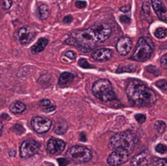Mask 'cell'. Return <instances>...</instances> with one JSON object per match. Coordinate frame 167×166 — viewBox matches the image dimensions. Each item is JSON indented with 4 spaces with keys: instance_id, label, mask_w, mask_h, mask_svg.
Returning <instances> with one entry per match:
<instances>
[{
    "instance_id": "1",
    "label": "cell",
    "mask_w": 167,
    "mask_h": 166,
    "mask_svg": "<svg viewBox=\"0 0 167 166\" xmlns=\"http://www.w3.org/2000/svg\"><path fill=\"white\" fill-rule=\"evenodd\" d=\"M112 34L110 25L106 23L94 25L83 30L75 31L73 33V38L75 40V45L84 52L93 50L100 43L106 41Z\"/></svg>"
},
{
    "instance_id": "2",
    "label": "cell",
    "mask_w": 167,
    "mask_h": 166,
    "mask_svg": "<svg viewBox=\"0 0 167 166\" xmlns=\"http://www.w3.org/2000/svg\"><path fill=\"white\" fill-rule=\"evenodd\" d=\"M126 94L131 104L137 107H149L156 100V93L144 83L133 80L128 83Z\"/></svg>"
},
{
    "instance_id": "3",
    "label": "cell",
    "mask_w": 167,
    "mask_h": 166,
    "mask_svg": "<svg viewBox=\"0 0 167 166\" xmlns=\"http://www.w3.org/2000/svg\"><path fill=\"white\" fill-rule=\"evenodd\" d=\"M138 143L136 135L131 130L120 132L111 137L109 140V147L112 149L122 148L131 154Z\"/></svg>"
},
{
    "instance_id": "4",
    "label": "cell",
    "mask_w": 167,
    "mask_h": 166,
    "mask_svg": "<svg viewBox=\"0 0 167 166\" xmlns=\"http://www.w3.org/2000/svg\"><path fill=\"white\" fill-rule=\"evenodd\" d=\"M94 96L103 102H109L116 99V95L113 90V86L107 79H100L92 85Z\"/></svg>"
},
{
    "instance_id": "5",
    "label": "cell",
    "mask_w": 167,
    "mask_h": 166,
    "mask_svg": "<svg viewBox=\"0 0 167 166\" xmlns=\"http://www.w3.org/2000/svg\"><path fill=\"white\" fill-rule=\"evenodd\" d=\"M67 156L70 160L77 164L89 162L92 158V152L87 147L79 145L71 147L67 151Z\"/></svg>"
},
{
    "instance_id": "6",
    "label": "cell",
    "mask_w": 167,
    "mask_h": 166,
    "mask_svg": "<svg viewBox=\"0 0 167 166\" xmlns=\"http://www.w3.org/2000/svg\"><path fill=\"white\" fill-rule=\"evenodd\" d=\"M152 53V48L148 43L144 39L140 38L138 40L136 49L132 55V60L135 61H145Z\"/></svg>"
},
{
    "instance_id": "7",
    "label": "cell",
    "mask_w": 167,
    "mask_h": 166,
    "mask_svg": "<svg viewBox=\"0 0 167 166\" xmlns=\"http://www.w3.org/2000/svg\"><path fill=\"white\" fill-rule=\"evenodd\" d=\"M40 144L34 139H27L21 143L20 147V155L22 158H29L39 152Z\"/></svg>"
},
{
    "instance_id": "8",
    "label": "cell",
    "mask_w": 167,
    "mask_h": 166,
    "mask_svg": "<svg viewBox=\"0 0 167 166\" xmlns=\"http://www.w3.org/2000/svg\"><path fill=\"white\" fill-rule=\"evenodd\" d=\"M129 156L130 153L126 150L122 148H117L114 149V151L109 155L107 163L110 166H119L126 162L128 160Z\"/></svg>"
},
{
    "instance_id": "9",
    "label": "cell",
    "mask_w": 167,
    "mask_h": 166,
    "mask_svg": "<svg viewBox=\"0 0 167 166\" xmlns=\"http://www.w3.org/2000/svg\"><path fill=\"white\" fill-rule=\"evenodd\" d=\"M52 125V121L47 117L34 116L31 120V126L33 130L38 134H44L49 131Z\"/></svg>"
},
{
    "instance_id": "10",
    "label": "cell",
    "mask_w": 167,
    "mask_h": 166,
    "mask_svg": "<svg viewBox=\"0 0 167 166\" xmlns=\"http://www.w3.org/2000/svg\"><path fill=\"white\" fill-rule=\"evenodd\" d=\"M35 36H36V32L29 26L21 27L17 32L18 40L20 43H21L22 45H27L31 43L34 39Z\"/></svg>"
},
{
    "instance_id": "11",
    "label": "cell",
    "mask_w": 167,
    "mask_h": 166,
    "mask_svg": "<svg viewBox=\"0 0 167 166\" xmlns=\"http://www.w3.org/2000/svg\"><path fill=\"white\" fill-rule=\"evenodd\" d=\"M66 146V143L62 139L51 138L47 142V151L51 155H57L61 153Z\"/></svg>"
},
{
    "instance_id": "12",
    "label": "cell",
    "mask_w": 167,
    "mask_h": 166,
    "mask_svg": "<svg viewBox=\"0 0 167 166\" xmlns=\"http://www.w3.org/2000/svg\"><path fill=\"white\" fill-rule=\"evenodd\" d=\"M133 42L131 39L128 37H122L117 41L116 48L119 55H126L131 50Z\"/></svg>"
},
{
    "instance_id": "13",
    "label": "cell",
    "mask_w": 167,
    "mask_h": 166,
    "mask_svg": "<svg viewBox=\"0 0 167 166\" xmlns=\"http://www.w3.org/2000/svg\"><path fill=\"white\" fill-rule=\"evenodd\" d=\"M150 160L151 157L149 152L147 150H144L133 157L131 166H149Z\"/></svg>"
},
{
    "instance_id": "14",
    "label": "cell",
    "mask_w": 167,
    "mask_h": 166,
    "mask_svg": "<svg viewBox=\"0 0 167 166\" xmlns=\"http://www.w3.org/2000/svg\"><path fill=\"white\" fill-rule=\"evenodd\" d=\"M152 6L158 18L163 21L167 20V9L162 0H152Z\"/></svg>"
},
{
    "instance_id": "15",
    "label": "cell",
    "mask_w": 167,
    "mask_h": 166,
    "mask_svg": "<svg viewBox=\"0 0 167 166\" xmlns=\"http://www.w3.org/2000/svg\"><path fill=\"white\" fill-rule=\"evenodd\" d=\"M112 55H113L112 50L107 49V48H101V49L95 50L91 54V56L94 60L100 62L108 61L112 57Z\"/></svg>"
},
{
    "instance_id": "16",
    "label": "cell",
    "mask_w": 167,
    "mask_h": 166,
    "mask_svg": "<svg viewBox=\"0 0 167 166\" xmlns=\"http://www.w3.org/2000/svg\"><path fill=\"white\" fill-rule=\"evenodd\" d=\"M48 44V40L45 38H41L38 40V42L33 45L30 48V50L33 54H39L42 52Z\"/></svg>"
},
{
    "instance_id": "17",
    "label": "cell",
    "mask_w": 167,
    "mask_h": 166,
    "mask_svg": "<svg viewBox=\"0 0 167 166\" xmlns=\"http://www.w3.org/2000/svg\"><path fill=\"white\" fill-rule=\"evenodd\" d=\"M25 109H26V106L22 102H20V101L13 102L12 104L10 105V107H9V110L11 111V112L14 113V114L22 113V112L25 111Z\"/></svg>"
},
{
    "instance_id": "18",
    "label": "cell",
    "mask_w": 167,
    "mask_h": 166,
    "mask_svg": "<svg viewBox=\"0 0 167 166\" xmlns=\"http://www.w3.org/2000/svg\"><path fill=\"white\" fill-rule=\"evenodd\" d=\"M49 13H50V10L47 4H40L38 7V14H39V18L41 20H47L49 16Z\"/></svg>"
},
{
    "instance_id": "19",
    "label": "cell",
    "mask_w": 167,
    "mask_h": 166,
    "mask_svg": "<svg viewBox=\"0 0 167 166\" xmlns=\"http://www.w3.org/2000/svg\"><path fill=\"white\" fill-rule=\"evenodd\" d=\"M74 78V76L72 74L70 73H68V72H65L63 73L60 77V79H59V84L60 85H66V84H69L71 81H73Z\"/></svg>"
},
{
    "instance_id": "20",
    "label": "cell",
    "mask_w": 167,
    "mask_h": 166,
    "mask_svg": "<svg viewBox=\"0 0 167 166\" xmlns=\"http://www.w3.org/2000/svg\"><path fill=\"white\" fill-rule=\"evenodd\" d=\"M68 130V124L65 120H61L56 123L55 128V132L57 134H64Z\"/></svg>"
},
{
    "instance_id": "21",
    "label": "cell",
    "mask_w": 167,
    "mask_h": 166,
    "mask_svg": "<svg viewBox=\"0 0 167 166\" xmlns=\"http://www.w3.org/2000/svg\"><path fill=\"white\" fill-rule=\"evenodd\" d=\"M142 11L144 12V15L146 17V19L148 20L149 22L152 21V15H151V10H150V4L148 1H144L142 5Z\"/></svg>"
},
{
    "instance_id": "22",
    "label": "cell",
    "mask_w": 167,
    "mask_h": 166,
    "mask_svg": "<svg viewBox=\"0 0 167 166\" xmlns=\"http://www.w3.org/2000/svg\"><path fill=\"white\" fill-rule=\"evenodd\" d=\"M154 35L157 39H164L166 37V29L164 27L157 28L154 32Z\"/></svg>"
},
{
    "instance_id": "23",
    "label": "cell",
    "mask_w": 167,
    "mask_h": 166,
    "mask_svg": "<svg viewBox=\"0 0 167 166\" xmlns=\"http://www.w3.org/2000/svg\"><path fill=\"white\" fill-rule=\"evenodd\" d=\"M154 126L156 128V130L157 131V133L159 134H163L165 130H166V123L162 121V120H158L156 121L154 125Z\"/></svg>"
},
{
    "instance_id": "24",
    "label": "cell",
    "mask_w": 167,
    "mask_h": 166,
    "mask_svg": "<svg viewBox=\"0 0 167 166\" xmlns=\"http://www.w3.org/2000/svg\"><path fill=\"white\" fill-rule=\"evenodd\" d=\"M156 151L158 152L160 154H166L167 151V147L166 146L163 144V143H158L156 146Z\"/></svg>"
},
{
    "instance_id": "25",
    "label": "cell",
    "mask_w": 167,
    "mask_h": 166,
    "mask_svg": "<svg viewBox=\"0 0 167 166\" xmlns=\"http://www.w3.org/2000/svg\"><path fill=\"white\" fill-rule=\"evenodd\" d=\"M0 4L4 10H8L12 5V0H0Z\"/></svg>"
},
{
    "instance_id": "26",
    "label": "cell",
    "mask_w": 167,
    "mask_h": 166,
    "mask_svg": "<svg viewBox=\"0 0 167 166\" xmlns=\"http://www.w3.org/2000/svg\"><path fill=\"white\" fill-rule=\"evenodd\" d=\"M166 84H167V81L166 79H161V80H159L156 82V85L160 88V89L163 90H166L167 87H166Z\"/></svg>"
},
{
    "instance_id": "27",
    "label": "cell",
    "mask_w": 167,
    "mask_h": 166,
    "mask_svg": "<svg viewBox=\"0 0 167 166\" xmlns=\"http://www.w3.org/2000/svg\"><path fill=\"white\" fill-rule=\"evenodd\" d=\"M151 166H167L166 159H157L152 164Z\"/></svg>"
},
{
    "instance_id": "28",
    "label": "cell",
    "mask_w": 167,
    "mask_h": 166,
    "mask_svg": "<svg viewBox=\"0 0 167 166\" xmlns=\"http://www.w3.org/2000/svg\"><path fill=\"white\" fill-rule=\"evenodd\" d=\"M78 64H79V65L82 67V68H85V69H89V68H92L91 66L90 65V64L87 62L86 60L85 59H81L79 61H78Z\"/></svg>"
},
{
    "instance_id": "29",
    "label": "cell",
    "mask_w": 167,
    "mask_h": 166,
    "mask_svg": "<svg viewBox=\"0 0 167 166\" xmlns=\"http://www.w3.org/2000/svg\"><path fill=\"white\" fill-rule=\"evenodd\" d=\"M135 118L140 124L144 123L145 120H146V116H144V114H136L135 116Z\"/></svg>"
},
{
    "instance_id": "30",
    "label": "cell",
    "mask_w": 167,
    "mask_h": 166,
    "mask_svg": "<svg viewBox=\"0 0 167 166\" xmlns=\"http://www.w3.org/2000/svg\"><path fill=\"white\" fill-rule=\"evenodd\" d=\"M75 6L79 9H82V8H85L87 6V4L86 1H81V0H78L75 2Z\"/></svg>"
},
{
    "instance_id": "31",
    "label": "cell",
    "mask_w": 167,
    "mask_h": 166,
    "mask_svg": "<svg viewBox=\"0 0 167 166\" xmlns=\"http://www.w3.org/2000/svg\"><path fill=\"white\" fill-rule=\"evenodd\" d=\"M147 71L153 74H159V69H158L156 67H155V66H152V65H150V66H148V67H147Z\"/></svg>"
},
{
    "instance_id": "32",
    "label": "cell",
    "mask_w": 167,
    "mask_h": 166,
    "mask_svg": "<svg viewBox=\"0 0 167 166\" xmlns=\"http://www.w3.org/2000/svg\"><path fill=\"white\" fill-rule=\"evenodd\" d=\"M161 65L164 69H167V54H165L161 59Z\"/></svg>"
},
{
    "instance_id": "33",
    "label": "cell",
    "mask_w": 167,
    "mask_h": 166,
    "mask_svg": "<svg viewBox=\"0 0 167 166\" xmlns=\"http://www.w3.org/2000/svg\"><path fill=\"white\" fill-rule=\"evenodd\" d=\"M51 104V100L47 99H43V100H41L40 102H39V105H40L41 107H43V108L48 107V106H50Z\"/></svg>"
},
{
    "instance_id": "34",
    "label": "cell",
    "mask_w": 167,
    "mask_h": 166,
    "mask_svg": "<svg viewBox=\"0 0 167 166\" xmlns=\"http://www.w3.org/2000/svg\"><path fill=\"white\" fill-rule=\"evenodd\" d=\"M57 161L60 166H67V165L69 163V160H67L66 158H59Z\"/></svg>"
},
{
    "instance_id": "35",
    "label": "cell",
    "mask_w": 167,
    "mask_h": 166,
    "mask_svg": "<svg viewBox=\"0 0 167 166\" xmlns=\"http://www.w3.org/2000/svg\"><path fill=\"white\" fill-rule=\"evenodd\" d=\"M65 56L67 57V58L70 59V60H74V59L76 58V54L74 53V51H72V50H68V51H66L65 53Z\"/></svg>"
},
{
    "instance_id": "36",
    "label": "cell",
    "mask_w": 167,
    "mask_h": 166,
    "mask_svg": "<svg viewBox=\"0 0 167 166\" xmlns=\"http://www.w3.org/2000/svg\"><path fill=\"white\" fill-rule=\"evenodd\" d=\"M73 19H74V18H73V16L71 15H66V16L63 19V22L65 24H69L73 21Z\"/></svg>"
},
{
    "instance_id": "37",
    "label": "cell",
    "mask_w": 167,
    "mask_h": 166,
    "mask_svg": "<svg viewBox=\"0 0 167 166\" xmlns=\"http://www.w3.org/2000/svg\"><path fill=\"white\" fill-rule=\"evenodd\" d=\"M120 20L122 23L124 24H128L130 23V21H131L130 18H129L128 16H126V15H121L120 17Z\"/></svg>"
},
{
    "instance_id": "38",
    "label": "cell",
    "mask_w": 167,
    "mask_h": 166,
    "mask_svg": "<svg viewBox=\"0 0 167 166\" xmlns=\"http://www.w3.org/2000/svg\"><path fill=\"white\" fill-rule=\"evenodd\" d=\"M131 5H125V6H123V7H121V8H120V11L121 12H128L130 10H131Z\"/></svg>"
},
{
    "instance_id": "39",
    "label": "cell",
    "mask_w": 167,
    "mask_h": 166,
    "mask_svg": "<svg viewBox=\"0 0 167 166\" xmlns=\"http://www.w3.org/2000/svg\"><path fill=\"white\" fill-rule=\"evenodd\" d=\"M55 109V106H51V107H46V108L43 109V111L46 112H53Z\"/></svg>"
},
{
    "instance_id": "40",
    "label": "cell",
    "mask_w": 167,
    "mask_h": 166,
    "mask_svg": "<svg viewBox=\"0 0 167 166\" xmlns=\"http://www.w3.org/2000/svg\"><path fill=\"white\" fill-rule=\"evenodd\" d=\"M80 140L82 141V142H86V138L85 133H82V134H80Z\"/></svg>"
},
{
    "instance_id": "41",
    "label": "cell",
    "mask_w": 167,
    "mask_h": 166,
    "mask_svg": "<svg viewBox=\"0 0 167 166\" xmlns=\"http://www.w3.org/2000/svg\"><path fill=\"white\" fill-rule=\"evenodd\" d=\"M3 130H4V125L3 123L0 121V137L2 135V133H3Z\"/></svg>"
},
{
    "instance_id": "42",
    "label": "cell",
    "mask_w": 167,
    "mask_h": 166,
    "mask_svg": "<svg viewBox=\"0 0 167 166\" xmlns=\"http://www.w3.org/2000/svg\"><path fill=\"white\" fill-rule=\"evenodd\" d=\"M0 20H1V13H0Z\"/></svg>"
}]
</instances>
